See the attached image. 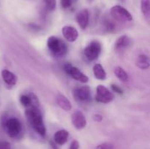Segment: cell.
<instances>
[{
    "label": "cell",
    "mask_w": 150,
    "mask_h": 149,
    "mask_svg": "<svg viewBox=\"0 0 150 149\" xmlns=\"http://www.w3.org/2000/svg\"><path fill=\"white\" fill-rule=\"evenodd\" d=\"M25 115L32 128L40 136H45L46 134V129L39 108L35 106L26 108Z\"/></svg>",
    "instance_id": "cell-1"
},
{
    "label": "cell",
    "mask_w": 150,
    "mask_h": 149,
    "mask_svg": "<svg viewBox=\"0 0 150 149\" xmlns=\"http://www.w3.org/2000/svg\"><path fill=\"white\" fill-rule=\"evenodd\" d=\"M1 77L4 83L8 86H15L17 83V76L8 70H3L1 71Z\"/></svg>",
    "instance_id": "cell-14"
},
{
    "label": "cell",
    "mask_w": 150,
    "mask_h": 149,
    "mask_svg": "<svg viewBox=\"0 0 150 149\" xmlns=\"http://www.w3.org/2000/svg\"><path fill=\"white\" fill-rule=\"evenodd\" d=\"M71 121L73 127L76 129H83L86 126V119L85 118V115H83V112L80 110H76L72 114Z\"/></svg>",
    "instance_id": "cell-9"
},
{
    "label": "cell",
    "mask_w": 150,
    "mask_h": 149,
    "mask_svg": "<svg viewBox=\"0 0 150 149\" xmlns=\"http://www.w3.org/2000/svg\"><path fill=\"white\" fill-rule=\"evenodd\" d=\"M130 44V39L127 35L120 37L114 44V49L117 52H120L128 47Z\"/></svg>",
    "instance_id": "cell-13"
},
{
    "label": "cell",
    "mask_w": 150,
    "mask_h": 149,
    "mask_svg": "<svg viewBox=\"0 0 150 149\" xmlns=\"http://www.w3.org/2000/svg\"><path fill=\"white\" fill-rule=\"evenodd\" d=\"M88 1H89V2H92V1H94V0H87Z\"/></svg>",
    "instance_id": "cell-28"
},
{
    "label": "cell",
    "mask_w": 150,
    "mask_h": 149,
    "mask_svg": "<svg viewBox=\"0 0 150 149\" xmlns=\"http://www.w3.org/2000/svg\"><path fill=\"white\" fill-rule=\"evenodd\" d=\"M141 10L147 21L150 18V1L149 0H141Z\"/></svg>",
    "instance_id": "cell-18"
},
{
    "label": "cell",
    "mask_w": 150,
    "mask_h": 149,
    "mask_svg": "<svg viewBox=\"0 0 150 149\" xmlns=\"http://www.w3.org/2000/svg\"><path fill=\"white\" fill-rule=\"evenodd\" d=\"M136 64L141 70H147L149 67V58L145 54L139 56L136 58Z\"/></svg>",
    "instance_id": "cell-16"
},
{
    "label": "cell",
    "mask_w": 150,
    "mask_h": 149,
    "mask_svg": "<svg viewBox=\"0 0 150 149\" xmlns=\"http://www.w3.org/2000/svg\"><path fill=\"white\" fill-rule=\"evenodd\" d=\"M64 70L68 75L77 81L82 83H86L89 81V77L87 75L83 74L79 68L72 66L70 63H67L64 66Z\"/></svg>",
    "instance_id": "cell-7"
},
{
    "label": "cell",
    "mask_w": 150,
    "mask_h": 149,
    "mask_svg": "<svg viewBox=\"0 0 150 149\" xmlns=\"http://www.w3.org/2000/svg\"><path fill=\"white\" fill-rule=\"evenodd\" d=\"M105 29H106L108 32H112L115 29V25L112 23L111 21H106L105 23Z\"/></svg>",
    "instance_id": "cell-23"
},
{
    "label": "cell",
    "mask_w": 150,
    "mask_h": 149,
    "mask_svg": "<svg viewBox=\"0 0 150 149\" xmlns=\"http://www.w3.org/2000/svg\"><path fill=\"white\" fill-rule=\"evenodd\" d=\"M62 32L64 39L70 42H75L79 37L77 29L71 26H64L62 29Z\"/></svg>",
    "instance_id": "cell-10"
},
{
    "label": "cell",
    "mask_w": 150,
    "mask_h": 149,
    "mask_svg": "<svg viewBox=\"0 0 150 149\" xmlns=\"http://www.w3.org/2000/svg\"><path fill=\"white\" fill-rule=\"evenodd\" d=\"M114 74L116 77L120 80L122 82H126L128 80V74L126 72L125 70L121 67H116L114 68Z\"/></svg>",
    "instance_id": "cell-19"
},
{
    "label": "cell",
    "mask_w": 150,
    "mask_h": 149,
    "mask_svg": "<svg viewBox=\"0 0 150 149\" xmlns=\"http://www.w3.org/2000/svg\"><path fill=\"white\" fill-rule=\"evenodd\" d=\"M73 94L75 99L79 102H86L91 97V91L89 86H81L73 89Z\"/></svg>",
    "instance_id": "cell-8"
},
{
    "label": "cell",
    "mask_w": 150,
    "mask_h": 149,
    "mask_svg": "<svg viewBox=\"0 0 150 149\" xmlns=\"http://www.w3.org/2000/svg\"><path fill=\"white\" fill-rule=\"evenodd\" d=\"M76 21L81 29L87 28L89 21V13L87 9H83L76 15Z\"/></svg>",
    "instance_id": "cell-11"
},
{
    "label": "cell",
    "mask_w": 150,
    "mask_h": 149,
    "mask_svg": "<svg viewBox=\"0 0 150 149\" xmlns=\"http://www.w3.org/2000/svg\"><path fill=\"white\" fill-rule=\"evenodd\" d=\"M96 149H114V146L110 143H103L97 146Z\"/></svg>",
    "instance_id": "cell-22"
},
{
    "label": "cell",
    "mask_w": 150,
    "mask_h": 149,
    "mask_svg": "<svg viewBox=\"0 0 150 149\" xmlns=\"http://www.w3.org/2000/svg\"><path fill=\"white\" fill-rule=\"evenodd\" d=\"M111 16L120 22H130L133 20V16L130 12L122 6H113L110 10Z\"/></svg>",
    "instance_id": "cell-3"
},
{
    "label": "cell",
    "mask_w": 150,
    "mask_h": 149,
    "mask_svg": "<svg viewBox=\"0 0 150 149\" xmlns=\"http://www.w3.org/2000/svg\"><path fill=\"white\" fill-rule=\"evenodd\" d=\"M102 46L99 41L94 40L91 42L83 50V55L88 61H95L99 57L101 53Z\"/></svg>",
    "instance_id": "cell-4"
},
{
    "label": "cell",
    "mask_w": 150,
    "mask_h": 149,
    "mask_svg": "<svg viewBox=\"0 0 150 149\" xmlns=\"http://www.w3.org/2000/svg\"><path fill=\"white\" fill-rule=\"evenodd\" d=\"M21 124L17 118L12 117L5 122V129L7 134L12 138L17 137L21 132Z\"/></svg>",
    "instance_id": "cell-5"
},
{
    "label": "cell",
    "mask_w": 150,
    "mask_h": 149,
    "mask_svg": "<svg viewBox=\"0 0 150 149\" xmlns=\"http://www.w3.org/2000/svg\"><path fill=\"white\" fill-rule=\"evenodd\" d=\"M111 89H112L113 91L117 92V93H120V94H122V93H123L122 90V89H120V88L119 87V86H117V85H114V84L111 85Z\"/></svg>",
    "instance_id": "cell-26"
},
{
    "label": "cell",
    "mask_w": 150,
    "mask_h": 149,
    "mask_svg": "<svg viewBox=\"0 0 150 149\" xmlns=\"http://www.w3.org/2000/svg\"><path fill=\"white\" fill-rule=\"evenodd\" d=\"M57 105L59 108L65 111H69L72 109V104L70 101L64 95L59 93L57 96Z\"/></svg>",
    "instance_id": "cell-15"
},
{
    "label": "cell",
    "mask_w": 150,
    "mask_h": 149,
    "mask_svg": "<svg viewBox=\"0 0 150 149\" xmlns=\"http://www.w3.org/2000/svg\"><path fill=\"white\" fill-rule=\"evenodd\" d=\"M93 73L95 78L98 80H104L106 79L107 74L105 70L100 64H95L93 67Z\"/></svg>",
    "instance_id": "cell-17"
},
{
    "label": "cell",
    "mask_w": 150,
    "mask_h": 149,
    "mask_svg": "<svg viewBox=\"0 0 150 149\" xmlns=\"http://www.w3.org/2000/svg\"><path fill=\"white\" fill-rule=\"evenodd\" d=\"M79 143L78 140H74L72 141L71 144L70 145V148L69 149H79Z\"/></svg>",
    "instance_id": "cell-25"
},
{
    "label": "cell",
    "mask_w": 150,
    "mask_h": 149,
    "mask_svg": "<svg viewBox=\"0 0 150 149\" xmlns=\"http://www.w3.org/2000/svg\"><path fill=\"white\" fill-rule=\"evenodd\" d=\"M47 46L52 55L56 57H63L67 52L66 43L57 37H49L47 41Z\"/></svg>",
    "instance_id": "cell-2"
},
{
    "label": "cell",
    "mask_w": 150,
    "mask_h": 149,
    "mask_svg": "<svg viewBox=\"0 0 150 149\" xmlns=\"http://www.w3.org/2000/svg\"><path fill=\"white\" fill-rule=\"evenodd\" d=\"M69 137V132L65 129H60L54 134V140L56 144L63 145L67 143Z\"/></svg>",
    "instance_id": "cell-12"
},
{
    "label": "cell",
    "mask_w": 150,
    "mask_h": 149,
    "mask_svg": "<svg viewBox=\"0 0 150 149\" xmlns=\"http://www.w3.org/2000/svg\"><path fill=\"white\" fill-rule=\"evenodd\" d=\"M114 93L110 91L105 86L103 85H98L96 89V95L95 99L98 102L108 104L112 102L114 99Z\"/></svg>",
    "instance_id": "cell-6"
},
{
    "label": "cell",
    "mask_w": 150,
    "mask_h": 149,
    "mask_svg": "<svg viewBox=\"0 0 150 149\" xmlns=\"http://www.w3.org/2000/svg\"><path fill=\"white\" fill-rule=\"evenodd\" d=\"M77 0H60L61 6L64 9L69 8L73 3H75Z\"/></svg>",
    "instance_id": "cell-21"
},
{
    "label": "cell",
    "mask_w": 150,
    "mask_h": 149,
    "mask_svg": "<svg viewBox=\"0 0 150 149\" xmlns=\"http://www.w3.org/2000/svg\"><path fill=\"white\" fill-rule=\"evenodd\" d=\"M43 3L45 4V7L48 11H53L55 10L57 6V1L56 0H43Z\"/></svg>",
    "instance_id": "cell-20"
},
{
    "label": "cell",
    "mask_w": 150,
    "mask_h": 149,
    "mask_svg": "<svg viewBox=\"0 0 150 149\" xmlns=\"http://www.w3.org/2000/svg\"><path fill=\"white\" fill-rule=\"evenodd\" d=\"M93 119L96 122H100L103 120V116L101 115H100V114H95L93 116Z\"/></svg>",
    "instance_id": "cell-27"
},
{
    "label": "cell",
    "mask_w": 150,
    "mask_h": 149,
    "mask_svg": "<svg viewBox=\"0 0 150 149\" xmlns=\"http://www.w3.org/2000/svg\"><path fill=\"white\" fill-rule=\"evenodd\" d=\"M121 1H125V0H121Z\"/></svg>",
    "instance_id": "cell-29"
},
{
    "label": "cell",
    "mask_w": 150,
    "mask_h": 149,
    "mask_svg": "<svg viewBox=\"0 0 150 149\" xmlns=\"http://www.w3.org/2000/svg\"><path fill=\"white\" fill-rule=\"evenodd\" d=\"M0 149H11V145L9 142L0 141Z\"/></svg>",
    "instance_id": "cell-24"
}]
</instances>
